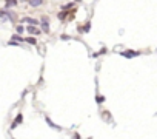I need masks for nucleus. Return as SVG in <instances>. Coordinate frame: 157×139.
<instances>
[{
    "label": "nucleus",
    "instance_id": "nucleus-4",
    "mask_svg": "<svg viewBox=\"0 0 157 139\" xmlns=\"http://www.w3.org/2000/svg\"><path fill=\"white\" fill-rule=\"evenodd\" d=\"M122 56H125V57H134V56H137V53L135 51H125V53H122Z\"/></svg>",
    "mask_w": 157,
    "mask_h": 139
},
{
    "label": "nucleus",
    "instance_id": "nucleus-10",
    "mask_svg": "<svg viewBox=\"0 0 157 139\" xmlns=\"http://www.w3.org/2000/svg\"><path fill=\"white\" fill-rule=\"evenodd\" d=\"M65 17H66V11H62L58 14V19H65Z\"/></svg>",
    "mask_w": 157,
    "mask_h": 139
},
{
    "label": "nucleus",
    "instance_id": "nucleus-2",
    "mask_svg": "<svg viewBox=\"0 0 157 139\" xmlns=\"http://www.w3.org/2000/svg\"><path fill=\"white\" fill-rule=\"evenodd\" d=\"M22 121H23V116H22V114H17V117H15L14 124H12V128H14V127H17V125L20 124V122H22Z\"/></svg>",
    "mask_w": 157,
    "mask_h": 139
},
{
    "label": "nucleus",
    "instance_id": "nucleus-1",
    "mask_svg": "<svg viewBox=\"0 0 157 139\" xmlns=\"http://www.w3.org/2000/svg\"><path fill=\"white\" fill-rule=\"evenodd\" d=\"M42 28H43V31H45V33H48V31H49V23H48L46 17H43V19H42Z\"/></svg>",
    "mask_w": 157,
    "mask_h": 139
},
{
    "label": "nucleus",
    "instance_id": "nucleus-7",
    "mask_svg": "<svg viewBox=\"0 0 157 139\" xmlns=\"http://www.w3.org/2000/svg\"><path fill=\"white\" fill-rule=\"evenodd\" d=\"M28 33L29 34H39V29H37L36 26H29V28H28Z\"/></svg>",
    "mask_w": 157,
    "mask_h": 139
},
{
    "label": "nucleus",
    "instance_id": "nucleus-11",
    "mask_svg": "<svg viewBox=\"0 0 157 139\" xmlns=\"http://www.w3.org/2000/svg\"><path fill=\"white\" fill-rule=\"evenodd\" d=\"M17 33H18V34L23 33V26H17Z\"/></svg>",
    "mask_w": 157,
    "mask_h": 139
},
{
    "label": "nucleus",
    "instance_id": "nucleus-8",
    "mask_svg": "<svg viewBox=\"0 0 157 139\" xmlns=\"http://www.w3.org/2000/svg\"><path fill=\"white\" fill-rule=\"evenodd\" d=\"M23 39L20 36H18V34H14V36H12V42H22Z\"/></svg>",
    "mask_w": 157,
    "mask_h": 139
},
{
    "label": "nucleus",
    "instance_id": "nucleus-9",
    "mask_svg": "<svg viewBox=\"0 0 157 139\" xmlns=\"http://www.w3.org/2000/svg\"><path fill=\"white\" fill-rule=\"evenodd\" d=\"M26 42H28V43H31V45H36V39H34V37H28V39H26Z\"/></svg>",
    "mask_w": 157,
    "mask_h": 139
},
{
    "label": "nucleus",
    "instance_id": "nucleus-12",
    "mask_svg": "<svg viewBox=\"0 0 157 139\" xmlns=\"http://www.w3.org/2000/svg\"><path fill=\"white\" fill-rule=\"evenodd\" d=\"M103 99H105V97H103V96H97V102H103Z\"/></svg>",
    "mask_w": 157,
    "mask_h": 139
},
{
    "label": "nucleus",
    "instance_id": "nucleus-5",
    "mask_svg": "<svg viewBox=\"0 0 157 139\" xmlns=\"http://www.w3.org/2000/svg\"><path fill=\"white\" fill-rule=\"evenodd\" d=\"M23 22H26V23H31V25H34V26L37 25V20H36V19H29V17H25V19H23Z\"/></svg>",
    "mask_w": 157,
    "mask_h": 139
},
{
    "label": "nucleus",
    "instance_id": "nucleus-13",
    "mask_svg": "<svg viewBox=\"0 0 157 139\" xmlns=\"http://www.w3.org/2000/svg\"><path fill=\"white\" fill-rule=\"evenodd\" d=\"M76 2H80V0H76Z\"/></svg>",
    "mask_w": 157,
    "mask_h": 139
},
{
    "label": "nucleus",
    "instance_id": "nucleus-3",
    "mask_svg": "<svg viewBox=\"0 0 157 139\" xmlns=\"http://www.w3.org/2000/svg\"><path fill=\"white\" fill-rule=\"evenodd\" d=\"M43 3V0H29V5L31 6H40Z\"/></svg>",
    "mask_w": 157,
    "mask_h": 139
},
{
    "label": "nucleus",
    "instance_id": "nucleus-6",
    "mask_svg": "<svg viewBox=\"0 0 157 139\" xmlns=\"http://www.w3.org/2000/svg\"><path fill=\"white\" fill-rule=\"evenodd\" d=\"M17 5V0H6V6L8 8H12Z\"/></svg>",
    "mask_w": 157,
    "mask_h": 139
}]
</instances>
